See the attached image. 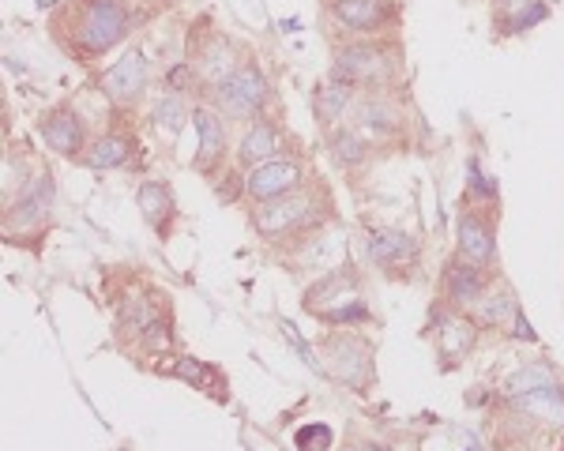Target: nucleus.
<instances>
[{
	"label": "nucleus",
	"instance_id": "25",
	"mask_svg": "<svg viewBox=\"0 0 564 451\" xmlns=\"http://www.w3.org/2000/svg\"><path fill=\"white\" fill-rule=\"evenodd\" d=\"M136 151V143L121 136V132H110V136H98V140L87 143V151L79 162H87L91 170H117V166H125L128 158Z\"/></svg>",
	"mask_w": 564,
	"mask_h": 451
},
{
	"label": "nucleus",
	"instance_id": "27",
	"mask_svg": "<svg viewBox=\"0 0 564 451\" xmlns=\"http://www.w3.org/2000/svg\"><path fill=\"white\" fill-rule=\"evenodd\" d=\"M185 102H181V98H177V94H166V98H162V102H158V109H155V121H158V128H162V132H166V136H177V132H181V125H185Z\"/></svg>",
	"mask_w": 564,
	"mask_h": 451
},
{
	"label": "nucleus",
	"instance_id": "6",
	"mask_svg": "<svg viewBox=\"0 0 564 451\" xmlns=\"http://www.w3.org/2000/svg\"><path fill=\"white\" fill-rule=\"evenodd\" d=\"M320 369H328L335 380H343L346 388L365 391L376 380V365H373V346L350 335V331H335L324 339V361Z\"/></svg>",
	"mask_w": 564,
	"mask_h": 451
},
{
	"label": "nucleus",
	"instance_id": "10",
	"mask_svg": "<svg viewBox=\"0 0 564 451\" xmlns=\"http://www.w3.org/2000/svg\"><path fill=\"white\" fill-rule=\"evenodd\" d=\"M49 211H53V177H49V170H46L34 177L31 188H27L16 203L4 207V234L12 237V230H16V234L42 230L49 222Z\"/></svg>",
	"mask_w": 564,
	"mask_h": 451
},
{
	"label": "nucleus",
	"instance_id": "23",
	"mask_svg": "<svg viewBox=\"0 0 564 451\" xmlns=\"http://www.w3.org/2000/svg\"><path fill=\"white\" fill-rule=\"evenodd\" d=\"M523 418H534V421H546V425H564V391L557 384H542V388L534 391H523L512 399Z\"/></svg>",
	"mask_w": 564,
	"mask_h": 451
},
{
	"label": "nucleus",
	"instance_id": "24",
	"mask_svg": "<svg viewBox=\"0 0 564 451\" xmlns=\"http://www.w3.org/2000/svg\"><path fill=\"white\" fill-rule=\"evenodd\" d=\"M328 151L339 170H358L373 155V147H369V140H365V132L358 125H339L335 132H328Z\"/></svg>",
	"mask_w": 564,
	"mask_h": 451
},
{
	"label": "nucleus",
	"instance_id": "20",
	"mask_svg": "<svg viewBox=\"0 0 564 451\" xmlns=\"http://www.w3.org/2000/svg\"><path fill=\"white\" fill-rule=\"evenodd\" d=\"M313 106H316L320 128H324V132H335L339 125H346V113H354V106H358V87L331 76L328 83L316 91Z\"/></svg>",
	"mask_w": 564,
	"mask_h": 451
},
{
	"label": "nucleus",
	"instance_id": "8",
	"mask_svg": "<svg viewBox=\"0 0 564 451\" xmlns=\"http://www.w3.org/2000/svg\"><path fill=\"white\" fill-rule=\"evenodd\" d=\"M305 185V166L301 158L294 155H275L245 170V181H241V192L249 196L252 203H267V200H279L286 192Z\"/></svg>",
	"mask_w": 564,
	"mask_h": 451
},
{
	"label": "nucleus",
	"instance_id": "3",
	"mask_svg": "<svg viewBox=\"0 0 564 451\" xmlns=\"http://www.w3.org/2000/svg\"><path fill=\"white\" fill-rule=\"evenodd\" d=\"M305 312L331 327L365 320L369 309H365V294H361L354 267H331L324 279H316V286L305 290Z\"/></svg>",
	"mask_w": 564,
	"mask_h": 451
},
{
	"label": "nucleus",
	"instance_id": "26",
	"mask_svg": "<svg viewBox=\"0 0 564 451\" xmlns=\"http://www.w3.org/2000/svg\"><path fill=\"white\" fill-rule=\"evenodd\" d=\"M173 376H181V380H188V384H196V388L211 391V395H226V380H222L219 369H211V365H204V361L196 358H181L177 365H173Z\"/></svg>",
	"mask_w": 564,
	"mask_h": 451
},
{
	"label": "nucleus",
	"instance_id": "5",
	"mask_svg": "<svg viewBox=\"0 0 564 451\" xmlns=\"http://www.w3.org/2000/svg\"><path fill=\"white\" fill-rule=\"evenodd\" d=\"M267 98H271V87H267V76L256 61H241L234 76L207 94V102L219 106L230 121H256L264 113Z\"/></svg>",
	"mask_w": 564,
	"mask_h": 451
},
{
	"label": "nucleus",
	"instance_id": "12",
	"mask_svg": "<svg viewBox=\"0 0 564 451\" xmlns=\"http://www.w3.org/2000/svg\"><path fill=\"white\" fill-rule=\"evenodd\" d=\"M418 237L403 234V230H369L365 237V252H369V260H373L380 271H388V275H410L407 267L418 264Z\"/></svg>",
	"mask_w": 564,
	"mask_h": 451
},
{
	"label": "nucleus",
	"instance_id": "13",
	"mask_svg": "<svg viewBox=\"0 0 564 451\" xmlns=\"http://www.w3.org/2000/svg\"><path fill=\"white\" fill-rule=\"evenodd\" d=\"M384 87H369V94H361L358 106H354V125L365 132V136H373V140H392L403 132V109L399 102H392L388 94H380Z\"/></svg>",
	"mask_w": 564,
	"mask_h": 451
},
{
	"label": "nucleus",
	"instance_id": "16",
	"mask_svg": "<svg viewBox=\"0 0 564 451\" xmlns=\"http://www.w3.org/2000/svg\"><path fill=\"white\" fill-rule=\"evenodd\" d=\"M493 279H497V271H486V267L455 256L452 264H448V271H444V301H448V309H459V312L474 309V301L486 294V286Z\"/></svg>",
	"mask_w": 564,
	"mask_h": 451
},
{
	"label": "nucleus",
	"instance_id": "2",
	"mask_svg": "<svg viewBox=\"0 0 564 451\" xmlns=\"http://www.w3.org/2000/svg\"><path fill=\"white\" fill-rule=\"evenodd\" d=\"M249 222L256 237H264L271 245H282V241L305 245L309 237H316L331 222V200L324 188L301 185L279 196V200L256 203Z\"/></svg>",
	"mask_w": 564,
	"mask_h": 451
},
{
	"label": "nucleus",
	"instance_id": "21",
	"mask_svg": "<svg viewBox=\"0 0 564 451\" xmlns=\"http://www.w3.org/2000/svg\"><path fill=\"white\" fill-rule=\"evenodd\" d=\"M136 203H140L143 222H147L158 237H170L173 215H177L170 185H162V181H143V185L136 188Z\"/></svg>",
	"mask_w": 564,
	"mask_h": 451
},
{
	"label": "nucleus",
	"instance_id": "30",
	"mask_svg": "<svg viewBox=\"0 0 564 451\" xmlns=\"http://www.w3.org/2000/svg\"><path fill=\"white\" fill-rule=\"evenodd\" d=\"M358 451H384V448H376V444H361Z\"/></svg>",
	"mask_w": 564,
	"mask_h": 451
},
{
	"label": "nucleus",
	"instance_id": "19",
	"mask_svg": "<svg viewBox=\"0 0 564 451\" xmlns=\"http://www.w3.org/2000/svg\"><path fill=\"white\" fill-rule=\"evenodd\" d=\"M474 316H463L459 309H448L444 316L437 320V354L444 358V365H455V361H463L470 354V346L478 339V331H474Z\"/></svg>",
	"mask_w": 564,
	"mask_h": 451
},
{
	"label": "nucleus",
	"instance_id": "15",
	"mask_svg": "<svg viewBox=\"0 0 564 451\" xmlns=\"http://www.w3.org/2000/svg\"><path fill=\"white\" fill-rule=\"evenodd\" d=\"M192 121H196V136H200V147H196V170L207 173V177H215L219 162L226 158V136H230L226 113H222L219 106L204 102V106H196Z\"/></svg>",
	"mask_w": 564,
	"mask_h": 451
},
{
	"label": "nucleus",
	"instance_id": "9",
	"mask_svg": "<svg viewBox=\"0 0 564 451\" xmlns=\"http://www.w3.org/2000/svg\"><path fill=\"white\" fill-rule=\"evenodd\" d=\"M455 241H459V256L470 264L493 271L497 267V234H493V218H486L474 203H463L459 211V226H455Z\"/></svg>",
	"mask_w": 564,
	"mask_h": 451
},
{
	"label": "nucleus",
	"instance_id": "4",
	"mask_svg": "<svg viewBox=\"0 0 564 451\" xmlns=\"http://www.w3.org/2000/svg\"><path fill=\"white\" fill-rule=\"evenodd\" d=\"M395 49L388 42H376V38H358V42H346L335 49V64H331V76L354 83V87H384L395 76Z\"/></svg>",
	"mask_w": 564,
	"mask_h": 451
},
{
	"label": "nucleus",
	"instance_id": "11",
	"mask_svg": "<svg viewBox=\"0 0 564 451\" xmlns=\"http://www.w3.org/2000/svg\"><path fill=\"white\" fill-rule=\"evenodd\" d=\"M192 68H196V79L204 83L207 91H215L219 83H226V79L234 76L237 68H241V57H237V46L226 38L222 31H207L204 42L196 46V53H192Z\"/></svg>",
	"mask_w": 564,
	"mask_h": 451
},
{
	"label": "nucleus",
	"instance_id": "14",
	"mask_svg": "<svg viewBox=\"0 0 564 451\" xmlns=\"http://www.w3.org/2000/svg\"><path fill=\"white\" fill-rule=\"evenodd\" d=\"M147 83H151V64H147V57H143L140 49H132L128 57H121L102 76V94L110 98L113 106H132V102H140Z\"/></svg>",
	"mask_w": 564,
	"mask_h": 451
},
{
	"label": "nucleus",
	"instance_id": "18",
	"mask_svg": "<svg viewBox=\"0 0 564 451\" xmlns=\"http://www.w3.org/2000/svg\"><path fill=\"white\" fill-rule=\"evenodd\" d=\"M282 151V132L275 121H267V117H256L245 125L241 132V140H237V166L241 170H252V166H260L267 158H275Z\"/></svg>",
	"mask_w": 564,
	"mask_h": 451
},
{
	"label": "nucleus",
	"instance_id": "22",
	"mask_svg": "<svg viewBox=\"0 0 564 451\" xmlns=\"http://www.w3.org/2000/svg\"><path fill=\"white\" fill-rule=\"evenodd\" d=\"M474 324L478 327H508L516 320L519 312V301L512 294V286H504L501 279H493L486 286V294L474 301Z\"/></svg>",
	"mask_w": 564,
	"mask_h": 451
},
{
	"label": "nucleus",
	"instance_id": "29",
	"mask_svg": "<svg viewBox=\"0 0 564 451\" xmlns=\"http://www.w3.org/2000/svg\"><path fill=\"white\" fill-rule=\"evenodd\" d=\"M512 327H516V331H512L516 339H527V343H534V331H531V324L523 320V312H516V320H512Z\"/></svg>",
	"mask_w": 564,
	"mask_h": 451
},
{
	"label": "nucleus",
	"instance_id": "1",
	"mask_svg": "<svg viewBox=\"0 0 564 451\" xmlns=\"http://www.w3.org/2000/svg\"><path fill=\"white\" fill-rule=\"evenodd\" d=\"M136 19L132 0H64L53 12V38L79 64H94L125 42Z\"/></svg>",
	"mask_w": 564,
	"mask_h": 451
},
{
	"label": "nucleus",
	"instance_id": "17",
	"mask_svg": "<svg viewBox=\"0 0 564 451\" xmlns=\"http://www.w3.org/2000/svg\"><path fill=\"white\" fill-rule=\"evenodd\" d=\"M42 140H46L49 151H57L61 158H83L87 151V128H83V117H79L72 106H57L42 117Z\"/></svg>",
	"mask_w": 564,
	"mask_h": 451
},
{
	"label": "nucleus",
	"instance_id": "28",
	"mask_svg": "<svg viewBox=\"0 0 564 451\" xmlns=\"http://www.w3.org/2000/svg\"><path fill=\"white\" fill-rule=\"evenodd\" d=\"M331 444V429L328 425H305L298 433V448L301 451H328Z\"/></svg>",
	"mask_w": 564,
	"mask_h": 451
},
{
	"label": "nucleus",
	"instance_id": "7",
	"mask_svg": "<svg viewBox=\"0 0 564 451\" xmlns=\"http://www.w3.org/2000/svg\"><path fill=\"white\" fill-rule=\"evenodd\" d=\"M328 16L358 38H380L395 31L399 4L395 0H328Z\"/></svg>",
	"mask_w": 564,
	"mask_h": 451
}]
</instances>
